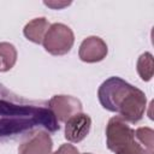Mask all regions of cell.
<instances>
[{
	"instance_id": "6da1fadb",
	"label": "cell",
	"mask_w": 154,
	"mask_h": 154,
	"mask_svg": "<svg viewBox=\"0 0 154 154\" xmlns=\"http://www.w3.org/2000/svg\"><path fill=\"white\" fill-rule=\"evenodd\" d=\"M60 125L46 100H29L0 83V143L25 141L43 130L59 131Z\"/></svg>"
},
{
	"instance_id": "7a4b0ae2",
	"label": "cell",
	"mask_w": 154,
	"mask_h": 154,
	"mask_svg": "<svg viewBox=\"0 0 154 154\" xmlns=\"http://www.w3.org/2000/svg\"><path fill=\"white\" fill-rule=\"evenodd\" d=\"M97 97L103 108L118 113L123 120L130 123L140 122L147 107L146 94L116 76L109 77L100 85Z\"/></svg>"
},
{
	"instance_id": "3957f363",
	"label": "cell",
	"mask_w": 154,
	"mask_h": 154,
	"mask_svg": "<svg viewBox=\"0 0 154 154\" xmlns=\"http://www.w3.org/2000/svg\"><path fill=\"white\" fill-rule=\"evenodd\" d=\"M107 147L114 154H152L135 137V131L120 118L109 119L106 128Z\"/></svg>"
},
{
	"instance_id": "277c9868",
	"label": "cell",
	"mask_w": 154,
	"mask_h": 154,
	"mask_svg": "<svg viewBox=\"0 0 154 154\" xmlns=\"http://www.w3.org/2000/svg\"><path fill=\"white\" fill-rule=\"evenodd\" d=\"M73 41V32L67 25L63 23H54L47 30L42 45L48 53L53 55H64L70 52Z\"/></svg>"
},
{
	"instance_id": "5b68a950",
	"label": "cell",
	"mask_w": 154,
	"mask_h": 154,
	"mask_svg": "<svg viewBox=\"0 0 154 154\" xmlns=\"http://www.w3.org/2000/svg\"><path fill=\"white\" fill-rule=\"evenodd\" d=\"M48 103L58 122L65 123L72 116L82 112L81 101L70 95H54Z\"/></svg>"
},
{
	"instance_id": "8992f818",
	"label": "cell",
	"mask_w": 154,
	"mask_h": 154,
	"mask_svg": "<svg viewBox=\"0 0 154 154\" xmlns=\"http://www.w3.org/2000/svg\"><path fill=\"white\" fill-rule=\"evenodd\" d=\"M91 119L88 114L77 113L65 122V138L70 142L77 143L83 141L90 131Z\"/></svg>"
},
{
	"instance_id": "52a82bcc",
	"label": "cell",
	"mask_w": 154,
	"mask_h": 154,
	"mask_svg": "<svg viewBox=\"0 0 154 154\" xmlns=\"http://www.w3.org/2000/svg\"><path fill=\"white\" fill-rule=\"evenodd\" d=\"M78 55L81 60L85 63L101 61L107 55V45L97 36L87 37L79 46Z\"/></svg>"
},
{
	"instance_id": "ba28073f",
	"label": "cell",
	"mask_w": 154,
	"mask_h": 154,
	"mask_svg": "<svg viewBox=\"0 0 154 154\" xmlns=\"http://www.w3.org/2000/svg\"><path fill=\"white\" fill-rule=\"evenodd\" d=\"M53 142L47 131H38L30 138L23 141L18 154H51Z\"/></svg>"
},
{
	"instance_id": "9c48e42d",
	"label": "cell",
	"mask_w": 154,
	"mask_h": 154,
	"mask_svg": "<svg viewBox=\"0 0 154 154\" xmlns=\"http://www.w3.org/2000/svg\"><path fill=\"white\" fill-rule=\"evenodd\" d=\"M49 26H51V24L48 23V20L46 18H43V17L35 18L24 26L23 34L28 40L40 45V43H42L45 35H46L47 30L49 29Z\"/></svg>"
},
{
	"instance_id": "30bf717a",
	"label": "cell",
	"mask_w": 154,
	"mask_h": 154,
	"mask_svg": "<svg viewBox=\"0 0 154 154\" xmlns=\"http://www.w3.org/2000/svg\"><path fill=\"white\" fill-rule=\"evenodd\" d=\"M17 60V51L8 42L0 43V72L11 70Z\"/></svg>"
},
{
	"instance_id": "8fae6325",
	"label": "cell",
	"mask_w": 154,
	"mask_h": 154,
	"mask_svg": "<svg viewBox=\"0 0 154 154\" xmlns=\"http://www.w3.org/2000/svg\"><path fill=\"white\" fill-rule=\"evenodd\" d=\"M153 69H154V61L153 55L149 52H146L140 55L137 60V72L142 81H150L153 77Z\"/></svg>"
},
{
	"instance_id": "7c38bea8",
	"label": "cell",
	"mask_w": 154,
	"mask_h": 154,
	"mask_svg": "<svg viewBox=\"0 0 154 154\" xmlns=\"http://www.w3.org/2000/svg\"><path fill=\"white\" fill-rule=\"evenodd\" d=\"M137 141L152 154H154V131L150 128H138L135 131Z\"/></svg>"
},
{
	"instance_id": "4fadbf2b",
	"label": "cell",
	"mask_w": 154,
	"mask_h": 154,
	"mask_svg": "<svg viewBox=\"0 0 154 154\" xmlns=\"http://www.w3.org/2000/svg\"><path fill=\"white\" fill-rule=\"evenodd\" d=\"M53 154H79L77 148L73 147L72 144H63L59 147V149L57 152H54Z\"/></svg>"
},
{
	"instance_id": "5bb4252c",
	"label": "cell",
	"mask_w": 154,
	"mask_h": 154,
	"mask_svg": "<svg viewBox=\"0 0 154 154\" xmlns=\"http://www.w3.org/2000/svg\"><path fill=\"white\" fill-rule=\"evenodd\" d=\"M46 6H48V7H52V8H54V10H57V8H63V7H65V6H69L71 2L70 1H65V2H57V1H45L43 2Z\"/></svg>"
},
{
	"instance_id": "9a60e30c",
	"label": "cell",
	"mask_w": 154,
	"mask_h": 154,
	"mask_svg": "<svg viewBox=\"0 0 154 154\" xmlns=\"http://www.w3.org/2000/svg\"><path fill=\"white\" fill-rule=\"evenodd\" d=\"M85 154H90V153H85Z\"/></svg>"
}]
</instances>
